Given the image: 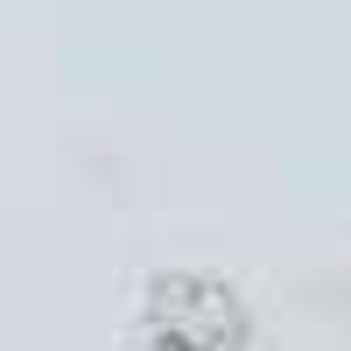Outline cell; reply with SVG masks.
<instances>
[{
    "label": "cell",
    "mask_w": 351,
    "mask_h": 351,
    "mask_svg": "<svg viewBox=\"0 0 351 351\" xmlns=\"http://www.w3.org/2000/svg\"><path fill=\"white\" fill-rule=\"evenodd\" d=\"M141 351H253L260 316L246 288L218 267H162L141 288Z\"/></svg>",
    "instance_id": "obj_1"
}]
</instances>
